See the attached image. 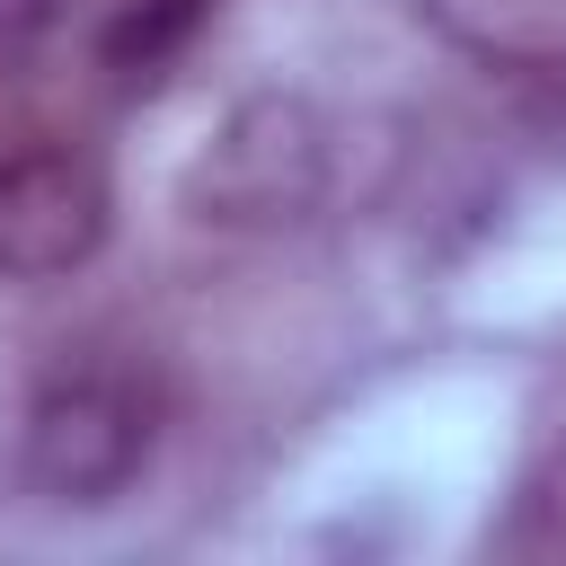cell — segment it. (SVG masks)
Masks as SVG:
<instances>
[{"instance_id":"cell-1","label":"cell","mask_w":566,"mask_h":566,"mask_svg":"<svg viewBox=\"0 0 566 566\" xmlns=\"http://www.w3.org/2000/svg\"><path fill=\"white\" fill-rule=\"evenodd\" d=\"M159 442V380L133 354L80 345L27 398V478L53 504H106L142 478Z\"/></svg>"},{"instance_id":"cell-2","label":"cell","mask_w":566,"mask_h":566,"mask_svg":"<svg viewBox=\"0 0 566 566\" xmlns=\"http://www.w3.org/2000/svg\"><path fill=\"white\" fill-rule=\"evenodd\" d=\"M106 221H115V195L88 150L44 142V150L0 159V274L9 283H53L88 265L106 248Z\"/></svg>"},{"instance_id":"cell-3","label":"cell","mask_w":566,"mask_h":566,"mask_svg":"<svg viewBox=\"0 0 566 566\" xmlns=\"http://www.w3.org/2000/svg\"><path fill=\"white\" fill-rule=\"evenodd\" d=\"M327 186V142L301 97H256L221 124L212 159L195 168V195L212 203L203 221H301Z\"/></svg>"},{"instance_id":"cell-4","label":"cell","mask_w":566,"mask_h":566,"mask_svg":"<svg viewBox=\"0 0 566 566\" xmlns=\"http://www.w3.org/2000/svg\"><path fill=\"white\" fill-rule=\"evenodd\" d=\"M212 27V0H115V18L97 27V62L124 88H150L186 62V44Z\"/></svg>"},{"instance_id":"cell-5","label":"cell","mask_w":566,"mask_h":566,"mask_svg":"<svg viewBox=\"0 0 566 566\" xmlns=\"http://www.w3.org/2000/svg\"><path fill=\"white\" fill-rule=\"evenodd\" d=\"M495 548H504V557H531V566H566V442L522 478V495H513Z\"/></svg>"},{"instance_id":"cell-6","label":"cell","mask_w":566,"mask_h":566,"mask_svg":"<svg viewBox=\"0 0 566 566\" xmlns=\"http://www.w3.org/2000/svg\"><path fill=\"white\" fill-rule=\"evenodd\" d=\"M53 27H62V0H0V62L35 53Z\"/></svg>"},{"instance_id":"cell-7","label":"cell","mask_w":566,"mask_h":566,"mask_svg":"<svg viewBox=\"0 0 566 566\" xmlns=\"http://www.w3.org/2000/svg\"><path fill=\"white\" fill-rule=\"evenodd\" d=\"M531 115H539L548 133H566V62H557V71H539V88H531Z\"/></svg>"}]
</instances>
